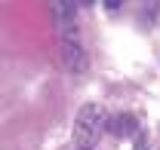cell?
I'll return each instance as SVG.
<instances>
[{
	"label": "cell",
	"instance_id": "obj_1",
	"mask_svg": "<svg viewBox=\"0 0 160 150\" xmlns=\"http://www.w3.org/2000/svg\"><path fill=\"white\" fill-rule=\"evenodd\" d=\"M108 129V113L102 104H86L80 107L77 120H74V144L77 147H96L99 135Z\"/></svg>",
	"mask_w": 160,
	"mask_h": 150
},
{
	"label": "cell",
	"instance_id": "obj_2",
	"mask_svg": "<svg viewBox=\"0 0 160 150\" xmlns=\"http://www.w3.org/2000/svg\"><path fill=\"white\" fill-rule=\"evenodd\" d=\"M62 64H65L71 74H86V68H89L86 49H80L74 40H62Z\"/></svg>",
	"mask_w": 160,
	"mask_h": 150
},
{
	"label": "cell",
	"instance_id": "obj_3",
	"mask_svg": "<svg viewBox=\"0 0 160 150\" xmlns=\"http://www.w3.org/2000/svg\"><path fill=\"white\" fill-rule=\"evenodd\" d=\"M136 129H139V123H136V116L132 113H120V116H114V120H108V132L111 135H136Z\"/></svg>",
	"mask_w": 160,
	"mask_h": 150
},
{
	"label": "cell",
	"instance_id": "obj_4",
	"mask_svg": "<svg viewBox=\"0 0 160 150\" xmlns=\"http://www.w3.org/2000/svg\"><path fill=\"white\" fill-rule=\"evenodd\" d=\"M136 150H160V147H157V141H154L151 135H142L139 144H136Z\"/></svg>",
	"mask_w": 160,
	"mask_h": 150
},
{
	"label": "cell",
	"instance_id": "obj_5",
	"mask_svg": "<svg viewBox=\"0 0 160 150\" xmlns=\"http://www.w3.org/2000/svg\"><path fill=\"white\" fill-rule=\"evenodd\" d=\"M105 6H108V9H120V6H123V0H105Z\"/></svg>",
	"mask_w": 160,
	"mask_h": 150
},
{
	"label": "cell",
	"instance_id": "obj_6",
	"mask_svg": "<svg viewBox=\"0 0 160 150\" xmlns=\"http://www.w3.org/2000/svg\"><path fill=\"white\" fill-rule=\"evenodd\" d=\"M77 150H92V147H77Z\"/></svg>",
	"mask_w": 160,
	"mask_h": 150
},
{
	"label": "cell",
	"instance_id": "obj_7",
	"mask_svg": "<svg viewBox=\"0 0 160 150\" xmlns=\"http://www.w3.org/2000/svg\"><path fill=\"white\" fill-rule=\"evenodd\" d=\"M80 3H92V0H80Z\"/></svg>",
	"mask_w": 160,
	"mask_h": 150
}]
</instances>
